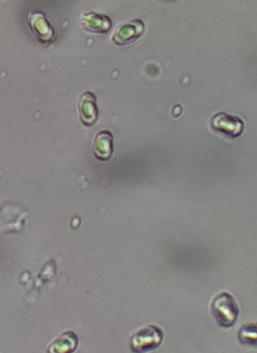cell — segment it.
<instances>
[{"mask_svg": "<svg viewBox=\"0 0 257 353\" xmlns=\"http://www.w3.org/2000/svg\"><path fill=\"white\" fill-rule=\"evenodd\" d=\"M144 31V22L140 19H134L120 23L114 30L111 39L115 45L127 46L138 41Z\"/></svg>", "mask_w": 257, "mask_h": 353, "instance_id": "3", "label": "cell"}, {"mask_svg": "<svg viewBox=\"0 0 257 353\" xmlns=\"http://www.w3.org/2000/svg\"><path fill=\"white\" fill-rule=\"evenodd\" d=\"M211 126L213 130L231 139L241 136L244 130V123L240 118L227 115L225 113H219L212 118Z\"/></svg>", "mask_w": 257, "mask_h": 353, "instance_id": "4", "label": "cell"}, {"mask_svg": "<svg viewBox=\"0 0 257 353\" xmlns=\"http://www.w3.org/2000/svg\"><path fill=\"white\" fill-rule=\"evenodd\" d=\"M93 154L99 161H107L114 152L113 134L109 130L97 132L92 143Z\"/></svg>", "mask_w": 257, "mask_h": 353, "instance_id": "8", "label": "cell"}, {"mask_svg": "<svg viewBox=\"0 0 257 353\" xmlns=\"http://www.w3.org/2000/svg\"><path fill=\"white\" fill-rule=\"evenodd\" d=\"M78 345V335L72 331L64 332L50 344L47 353H74Z\"/></svg>", "mask_w": 257, "mask_h": 353, "instance_id": "9", "label": "cell"}, {"mask_svg": "<svg viewBox=\"0 0 257 353\" xmlns=\"http://www.w3.org/2000/svg\"><path fill=\"white\" fill-rule=\"evenodd\" d=\"M165 333L155 325H145L132 334L130 348L134 353H147L157 350L163 343Z\"/></svg>", "mask_w": 257, "mask_h": 353, "instance_id": "2", "label": "cell"}, {"mask_svg": "<svg viewBox=\"0 0 257 353\" xmlns=\"http://www.w3.org/2000/svg\"><path fill=\"white\" fill-rule=\"evenodd\" d=\"M78 112L81 121L85 126H91L97 121L99 109L96 99L92 92L82 93L78 101Z\"/></svg>", "mask_w": 257, "mask_h": 353, "instance_id": "6", "label": "cell"}, {"mask_svg": "<svg viewBox=\"0 0 257 353\" xmlns=\"http://www.w3.org/2000/svg\"><path fill=\"white\" fill-rule=\"evenodd\" d=\"M211 313L221 327L229 329L235 325L239 317V305L229 292H220L213 299Z\"/></svg>", "mask_w": 257, "mask_h": 353, "instance_id": "1", "label": "cell"}, {"mask_svg": "<svg viewBox=\"0 0 257 353\" xmlns=\"http://www.w3.org/2000/svg\"><path fill=\"white\" fill-rule=\"evenodd\" d=\"M81 23L85 30L94 34H107L112 28V20L109 17L94 12L83 14Z\"/></svg>", "mask_w": 257, "mask_h": 353, "instance_id": "7", "label": "cell"}, {"mask_svg": "<svg viewBox=\"0 0 257 353\" xmlns=\"http://www.w3.org/2000/svg\"><path fill=\"white\" fill-rule=\"evenodd\" d=\"M29 27L41 43H53L56 37L55 30L41 12H31L28 17Z\"/></svg>", "mask_w": 257, "mask_h": 353, "instance_id": "5", "label": "cell"}]
</instances>
